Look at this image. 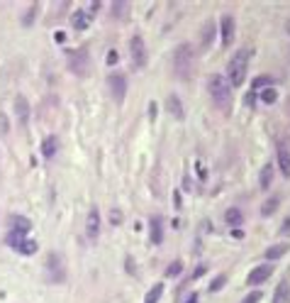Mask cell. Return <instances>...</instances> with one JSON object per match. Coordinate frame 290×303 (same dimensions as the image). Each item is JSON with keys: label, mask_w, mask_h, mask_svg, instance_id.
I'll list each match as a JSON object with an SVG mask.
<instances>
[{"label": "cell", "mask_w": 290, "mask_h": 303, "mask_svg": "<svg viewBox=\"0 0 290 303\" xmlns=\"http://www.w3.org/2000/svg\"><path fill=\"white\" fill-rule=\"evenodd\" d=\"M88 25H90V15H88V13H83V10H78V13H73V17H71V27H73V29H78V32H81V29H85Z\"/></svg>", "instance_id": "cell-19"}, {"label": "cell", "mask_w": 290, "mask_h": 303, "mask_svg": "<svg viewBox=\"0 0 290 303\" xmlns=\"http://www.w3.org/2000/svg\"><path fill=\"white\" fill-rule=\"evenodd\" d=\"M108 83H110L112 98H115L117 103H122L124 96H127V79H124L122 73H112L110 79H108Z\"/></svg>", "instance_id": "cell-8"}, {"label": "cell", "mask_w": 290, "mask_h": 303, "mask_svg": "<svg viewBox=\"0 0 290 303\" xmlns=\"http://www.w3.org/2000/svg\"><path fill=\"white\" fill-rule=\"evenodd\" d=\"M261 100H263V103H268V105H271V103H276V100H278L276 88H266V91L261 93Z\"/></svg>", "instance_id": "cell-28"}, {"label": "cell", "mask_w": 290, "mask_h": 303, "mask_svg": "<svg viewBox=\"0 0 290 303\" xmlns=\"http://www.w3.org/2000/svg\"><path fill=\"white\" fill-rule=\"evenodd\" d=\"M110 220H112V225H120V222H122V213H120V210H112Z\"/></svg>", "instance_id": "cell-32"}, {"label": "cell", "mask_w": 290, "mask_h": 303, "mask_svg": "<svg viewBox=\"0 0 290 303\" xmlns=\"http://www.w3.org/2000/svg\"><path fill=\"white\" fill-rule=\"evenodd\" d=\"M112 15H115L117 20H122L124 15H127V3H124V0L117 3V0H115V5H112Z\"/></svg>", "instance_id": "cell-27"}, {"label": "cell", "mask_w": 290, "mask_h": 303, "mask_svg": "<svg viewBox=\"0 0 290 303\" xmlns=\"http://www.w3.org/2000/svg\"><path fill=\"white\" fill-rule=\"evenodd\" d=\"M271 181H273V164H266V166L261 169V179H259V183H261L263 191L271 186Z\"/></svg>", "instance_id": "cell-23"}, {"label": "cell", "mask_w": 290, "mask_h": 303, "mask_svg": "<svg viewBox=\"0 0 290 303\" xmlns=\"http://www.w3.org/2000/svg\"><path fill=\"white\" fill-rule=\"evenodd\" d=\"M149 240H152L154 245L164 242V220L159 215H154L152 220H149Z\"/></svg>", "instance_id": "cell-12"}, {"label": "cell", "mask_w": 290, "mask_h": 303, "mask_svg": "<svg viewBox=\"0 0 290 303\" xmlns=\"http://www.w3.org/2000/svg\"><path fill=\"white\" fill-rule=\"evenodd\" d=\"M34 13H37V5H32V8H29V13L25 15V20H22V22H25V25H32V17H34Z\"/></svg>", "instance_id": "cell-33"}, {"label": "cell", "mask_w": 290, "mask_h": 303, "mask_svg": "<svg viewBox=\"0 0 290 303\" xmlns=\"http://www.w3.org/2000/svg\"><path fill=\"white\" fill-rule=\"evenodd\" d=\"M98 235H100V213H98V208H93L85 218V237L90 242H95Z\"/></svg>", "instance_id": "cell-9"}, {"label": "cell", "mask_w": 290, "mask_h": 303, "mask_svg": "<svg viewBox=\"0 0 290 303\" xmlns=\"http://www.w3.org/2000/svg\"><path fill=\"white\" fill-rule=\"evenodd\" d=\"M285 27H288V32H290V22H288V25H285Z\"/></svg>", "instance_id": "cell-41"}, {"label": "cell", "mask_w": 290, "mask_h": 303, "mask_svg": "<svg viewBox=\"0 0 290 303\" xmlns=\"http://www.w3.org/2000/svg\"><path fill=\"white\" fill-rule=\"evenodd\" d=\"M161 293H164V284H154L152 289H149V293H147V298H144V303H159V298H161Z\"/></svg>", "instance_id": "cell-24"}, {"label": "cell", "mask_w": 290, "mask_h": 303, "mask_svg": "<svg viewBox=\"0 0 290 303\" xmlns=\"http://www.w3.org/2000/svg\"><path fill=\"white\" fill-rule=\"evenodd\" d=\"M222 44L224 47H229L232 44V40H234V29H236V25H234V17L232 15H224L222 17Z\"/></svg>", "instance_id": "cell-11"}, {"label": "cell", "mask_w": 290, "mask_h": 303, "mask_svg": "<svg viewBox=\"0 0 290 303\" xmlns=\"http://www.w3.org/2000/svg\"><path fill=\"white\" fill-rule=\"evenodd\" d=\"M66 61H69L71 73H76V76H85L88 69H90V59H88V49L85 47L71 49L69 54H66Z\"/></svg>", "instance_id": "cell-5"}, {"label": "cell", "mask_w": 290, "mask_h": 303, "mask_svg": "<svg viewBox=\"0 0 290 303\" xmlns=\"http://www.w3.org/2000/svg\"><path fill=\"white\" fill-rule=\"evenodd\" d=\"M166 108H168V112H171L176 120H183V118H185V110H183V103H180L178 96H168V98H166Z\"/></svg>", "instance_id": "cell-14"}, {"label": "cell", "mask_w": 290, "mask_h": 303, "mask_svg": "<svg viewBox=\"0 0 290 303\" xmlns=\"http://www.w3.org/2000/svg\"><path fill=\"white\" fill-rule=\"evenodd\" d=\"M249 59H251V52L249 49H239L234 54V59L227 64V83L229 86H241L247 81V71H249Z\"/></svg>", "instance_id": "cell-2"}, {"label": "cell", "mask_w": 290, "mask_h": 303, "mask_svg": "<svg viewBox=\"0 0 290 303\" xmlns=\"http://www.w3.org/2000/svg\"><path fill=\"white\" fill-rule=\"evenodd\" d=\"M278 206H280V198H278V196H271V198H268V201L261 206V215H263V218H268L271 213H276Z\"/></svg>", "instance_id": "cell-22"}, {"label": "cell", "mask_w": 290, "mask_h": 303, "mask_svg": "<svg viewBox=\"0 0 290 303\" xmlns=\"http://www.w3.org/2000/svg\"><path fill=\"white\" fill-rule=\"evenodd\" d=\"M0 130L8 132V120H5V115H0Z\"/></svg>", "instance_id": "cell-37"}, {"label": "cell", "mask_w": 290, "mask_h": 303, "mask_svg": "<svg viewBox=\"0 0 290 303\" xmlns=\"http://www.w3.org/2000/svg\"><path fill=\"white\" fill-rule=\"evenodd\" d=\"M273 79L271 76H259V79H254V86H251V91H256V88H261V86H271Z\"/></svg>", "instance_id": "cell-29"}, {"label": "cell", "mask_w": 290, "mask_h": 303, "mask_svg": "<svg viewBox=\"0 0 290 303\" xmlns=\"http://www.w3.org/2000/svg\"><path fill=\"white\" fill-rule=\"evenodd\" d=\"M271 274H273V267H271V264H261V267L251 269V274L247 276V284L249 286H259V284H263Z\"/></svg>", "instance_id": "cell-10"}, {"label": "cell", "mask_w": 290, "mask_h": 303, "mask_svg": "<svg viewBox=\"0 0 290 303\" xmlns=\"http://www.w3.org/2000/svg\"><path fill=\"white\" fill-rule=\"evenodd\" d=\"M180 272H183V262H180V259H176V262H171L168 267H166V276H168V279L180 276Z\"/></svg>", "instance_id": "cell-26"}, {"label": "cell", "mask_w": 290, "mask_h": 303, "mask_svg": "<svg viewBox=\"0 0 290 303\" xmlns=\"http://www.w3.org/2000/svg\"><path fill=\"white\" fill-rule=\"evenodd\" d=\"M44 272L52 284H64L66 281V262L59 252H46L44 257Z\"/></svg>", "instance_id": "cell-4"}, {"label": "cell", "mask_w": 290, "mask_h": 303, "mask_svg": "<svg viewBox=\"0 0 290 303\" xmlns=\"http://www.w3.org/2000/svg\"><path fill=\"white\" fill-rule=\"evenodd\" d=\"M185 303H198V293H190V296H188V301Z\"/></svg>", "instance_id": "cell-40"}, {"label": "cell", "mask_w": 290, "mask_h": 303, "mask_svg": "<svg viewBox=\"0 0 290 303\" xmlns=\"http://www.w3.org/2000/svg\"><path fill=\"white\" fill-rule=\"evenodd\" d=\"M273 303H290V284L288 281H280L278 289L273 291Z\"/></svg>", "instance_id": "cell-18"}, {"label": "cell", "mask_w": 290, "mask_h": 303, "mask_svg": "<svg viewBox=\"0 0 290 303\" xmlns=\"http://www.w3.org/2000/svg\"><path fill=\"white\" fill-rule=\"evenodd\" d=\"M261 298H263V293H261V291H254V293H249V296H247V298H244L241 303H259Z\"/></svg>", "instance_id": "cell-31"}, {"label": "cell", "mask_w": 290, "mask_h": 303, "mask_svg": "<svg viewBox=\"0 0 290 303\" xmlns=\"http://www.w3.org/2000/svg\"><path fill=\"white\" fill-rule=\"evenodd\" d=\"M285 252H288V242H278V245H273V247L266 249V252H263V257L273 262V259H280Z\"/></svg>", "instance_id": "cell-20"}, {"label": "cell", "mask_w": 290, "mask_h": 303, "mask_svg": "<svg viewBox=\"0 0 290 303\" xmlns=\"http://www.w3.org/2000/svg\"><path fill=\"white\" fill-rule=\"evenodd\" d=\"M207 91L212 96V103L220 108V110H229V103H232V86L227 83L224 76L220 73H212L207 79Z\"/></svg>", "instance_id": "cell-1"}, {"label": "cell", "mask_w": 290, "mask_h": 303, "mask_svg": "<svg viewBox=\"0 0 290 303\" xmlns=\"http://www.w3.org/2000/svg\"><path fill=\"white\" fill-rule=\"evenodd\" d=\"M224 284H227V276L222 274V276H217V279H212V284H210V291H220Z\"/></svg>", "instance_id": "cell-30"}, {"label": "cell", "mask_w": 290, "mask_h": 303, "mask_svg": "<svg viewBox=\"0 0 290 303\" xmlns=\"http://www.w3.org/2000/svg\"><path fill=\"white\" fill-rule=\"evenodd\" d=\"M129 54H132L134 69H144V66H147L149 54H147V44H144V40H141L139 34H134V37L129 40Z\"/></svg>", "instance_id": "cell-7"}, {"label": "cell", "mask_w": 290, "mask_h": 303, "mask_svg": "<svg viewBox=\"0 0 290 303\" xmlns=\"http://www.w3.org/2000/svg\"><path fill=\"white\" fill-rule=\"evenodd\" d=\"M232 237H236V240H241V237H244V233H241V230H239V228H236L234 233H232Z\"/></svg>", "instance_id": "cell-39"}, {"label": "cell", "mask_w": 290, "mask_h": 303, "mask_svg": "<svg viewBox=\"0 0 290 303\" xmlns=\"http://www.w3.org/2000/svg\"><path fill=\"white\" fill-rule=\"evenodd\" d=\"M278 164H280V171H283V176H290V152L280 144L278 147Z\"/></svg>", "instance_id": "cell-21"}, {"label": "cell", "mask_w": 290, "mask_h": 303, "mask_svg": "<svg viewBox=\"0 0 290 303\" xmlns=\"http://www.w3.org/2000/svg\"><path fill=\"white\" fill-rule=\"evenodd\" d=\"M224 218H227V222H229V225H241V222H244V215H241V210H236V208H229Z\"/></svg>", "instance_id": "cell-25"}, {"label": "cell", "mask_w": 290, "mask_h": 303, "mask_svg": "<svg viewBox=\"0 0 290 303\" xmlns=\"http://www.w3.org/2000/svg\"><path fill=\"white\" fill-rule=\"evenodd\" d=\"M212 40H215V22L207 20L205 25H203V32H200V47L207 49V47L212 44Z\"/></svg>", "instance_id": "cell-16"}, {"label": "cell", "mask_w": 290, "mask_h": 303, "mask_svg": "<svg viewBox=\"0 0 290 303\" xmlns=\"http://www.w3.org/2000/svg\"><path fill=\"white\" fill-rule=\"evenodd\" d=\"M280 235H290V218L280 225Z\"/></svg>", "instance_id": "cell-35"}, {"label": "cell", "mask_w": 290, "mask_h": 303, "mask_svg": "<svg viewBox=\"0 0 290 303\" xmlns=\"http://www.w3.org/2000/svg\"><path fill=\"white\" fill-rule=\"evenodd\" d=\"M149 115H152V118H156V103H149Z\"/></svg>", "instance_id": "cell-38"}, {"label": "cell", "mask_w": 290, "mask_h": 303, "mask_svg": "<svg viewBox=\"0 0 290 303\" xmlns=\"http://www.w3.org/2000/svg\"><path fill=\"white\" fill-rule=\"evenodd\" d=\"M15 115L20 118V123H27L29 120V103L25 96H17L15 98Z\"/></svg>", "instance_id": "cell-15"}, {"label": "cell", "mask_w": 290, "mask_h": 303, "mask_svg": "<svg viewBox=\"0 0 290 303\" xmlns=\"http://www.w3.org/2000/svg\"><path fill=\"white\" fill-rule=\"evenodd\" d=\"M203 274H205V267H198V269L193 272V279H200Z\"/></svg>", "instance_id": "cell-36"}, {"label": "cell", "mask_w": 290, "mask_h": 303, "mask_svg": "<svg viewBox=\"0 0 290 303\" xmlns=\"http://www.w3.org/2000/svg\"><path fill=\"white\" fill-rule=\"evenodd\" d=\"M29 230H32V222H29L25 215H10V233L27 235Z\"/></svg>", "instance_id": "cell-13"}, {"label": "cell", "mask_w": 290, "mask_h": 303, "mask_svg": "<svg viewBox=\"0 0 290 303\" xmlns=\"http://www.w3.org/2000/svg\"><path fill=\"white\" fill-rule=\"evenodd\" d=\"M8 245H10L13 249H17L20 254H25V257L37 254V242H34V240H29L27 235L10 233V235H8Z\"/></svg>", "instance_id": "cell-6"}, {"label": "cell", "mask_w": 290, "mask_h": 303, "mask_svg": "<svg viewBox=\"0 0 290 303\" xmlns=\"http://www.w3.org/2000/svg\"><path fill=\"white\" fill-rule=\"evenodd\" d=\"M56 152H59V137H56V135H49V137H46L44 142H41V154L52 159V157H54Z\"/></svg>", "instance_id": "cell-17"}, {"label": "cell", "mask_w": 290, "mask_h": 303, "mask_svg": "<svg viewBox=\"0 0 290 303\" xmlns=\"http://www.w3.org/2000/svg\"><path fill=\"white\" fill-rule=\"evenodd\" d=\"M193 47L190 44H180L176 47V52H173V71H176V76H178L180 81H190V76H193Z\"/></svg>", "instance_id": "cell-3"}, {"label": "cell", "mask_w": 290, "mask_h": 303, "mask_svg": "<svg viewBox=\"0 0 290 303\" xmlns=\"http://www.w3.org/2000/svg\"><path fill=\"white\" fill-rule=\"evenodd\" d=\"M117 59H120V56H117V52H115V49H110V52H108V64H117Z\"/></svg>", "instance_id": "cell-34"}]
</instances>
